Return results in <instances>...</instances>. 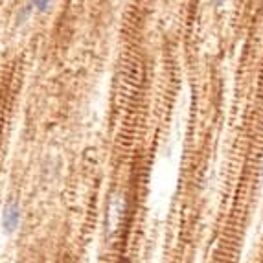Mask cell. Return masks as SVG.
Returning a JSON list of instances; mask_svg holds the SVG:
<instances>
[{"label": "cell", "instance_id": "1", "mask_svg": "<svg viewBox=\"0 0 263 263\" xmlns=\"http://www.w3.org/2000/svg\"><path fill=\"white\" fill-rule=\"evenodd\" d=\"M21 204H18L17 199H8L4 212H2V230H4V234H8V236L15 234L18 223H21Z\"/></svg>", "mask_w": 263, "mask_h": 263}, {"label": "cell", "instance_id": "2", "mask_svg": "<svg viewBox=\"0 0 263 263\" xmlns=\"http://www.w3.org/2000/svg\"><path fill=\"white\" fill-rule=\"evenodd\" d=\"M33 13V6H31V2H28V4H24L21 8V11H18L17 13V18H15V24H17V26H22V24H24V22L28 21V18H30V15Z\"/></svg>", "mask_w": 263, "mask_h": 263}, {"label": "cell", "instance_id": "3", "mask_svg": "<svg viewBox=\"0 0 263 263\" xmlns=\"http://www.w3.org/2000/svg\"><path fill=\"white\" fill-rule=\"evenodd\" d=\"M31 6H33V11L37 13H46L50 9V4H52V0H30Z\"/></svg>", "mask_w": 263, "mask_h": 263}, {"label": "cell", "instance_id": "4", "mask_svg": "<svg viewBox=\"0 0 263 263\" xmlns=\"http://www.w3.org/2000/svg\"><path fill=\"white\" fill-rule=\"evenodd\" d=\"M212 2H214L215 6H223L224 2H227V0H212Z\"/></svg>", "mask_w": 263, "mask_h": 263}, {"label": "cell", "instance_id": "5", "mask_svg": "<svg viewBox=\"0 0 263 263\" xmlns=\"http://www.w3.org/2000/svg\"><path fill=\"white\" fill-rule=\"evenodd\" d=\"M261 180H263V162H261Z\"/></svg>", "mask_w": 263, "mask_h": 263}]
</instances>
